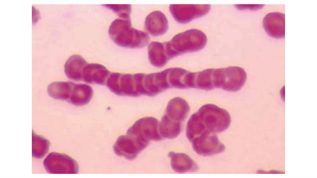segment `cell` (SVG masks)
Returning a JSON list of instances; mask_svg holds the SVG:
<instances>
[{
    "label": "cell",
    "mask_w": 317,
    "mask_h": 178,
    "mask_svg": "<svg viewBox=\"0 0 317 178\" xmlns=\"http://www.w3.org/2000/svg\"><path fill=\"white\" fill-rule=\"evenodd\" d=\"M108 33L113 41L122 47L141 48L146 45L150 40L147 33L132 27L130 19H115L111 24Z\"/></svg>",
    "instance_id": "1"
},
{
    "label": "cell",
    "mask_w": 317,
    "mask_h": 178,
    "mask_svg": "<svg viewBox=\"0 0 317 178\" xmlns=\"http://www.w3.org/2000/svg\"><path fill=\"white\" fill-rule=\"evenodd\" d=\"M207 38L202 31L191 29L180 33L164 43L168 59L184 53L198 51L206 46Z\"/></svg>",
    "instance_id": "2"
},
{
    "label": "cell",
    "mask_w": 317,
    "mask_h": 178,
    "mask_svg": "<svg viewBox=\"0 0 317 178\" xmlns=\"http://www.w3.org/2000/svg\"><path fill=\"white\" fill-rule=\"evenodd\" d=\"M195 113L205 131L211 133L216 134L224 131L231 122L228 112L213 104L204 105Z\"/></svg>",
    "instance_id": "3"
},
{
    "label": "cell",
    "mask_w": 317,
    "mask_h": 178,
    "mask_svg": "<svg viewBox=\"0 0 317 178\" xmlns=\"http://www.w3.org/2000/svg\"><path fill=\"white\" fill-rule=\"evenodd\" d=\"M43 165L47 171L51 174H77L79 171L76 161L63 153H50L44 159Z\"/></svg>",
    "instance_id": "4"
},
{
    "label": "cell",
    "mask_w": 317,
    "mask_h": 178,
    "mask_svg": "<svg viewBox=\"0 0 317 178\" xmlns=\"http://www.w3.org/2000/svg\"><path fill=\"white\" fill-rule=\"evenodd\" d=\"M106 85L112 92L117 95L138 96L135 74L112 73L108 78Z\"/></svg>",
    "instance_id": "5"
},
{
    "label": "cell",
    "mask_w": 317,
    "mask_h": 178,
    "mask_svg": "<svg viewBox=\"0 0 317 178\" xmlns=\"http://www.w3.org/2000/svg\"><path fill=\"white\" fill-rule=\"evenodd\" d=\"M158 120L152 117H145L136 121L128 128L127 134L132 136L144 141H159L162 139L158 129Z\"/></svg>",
    "instance_id": "6"
},
{
    "label": "cell",
    "mask_w": 317,
    "mask_h": 178,
    "mask_svg": "<svg viewBox=\"0 0 317 178\" xmlns=\"http://www.w3.org/2000/svg\"><path fill=\"white\" fill-rule=\"evenodd\" d=\"M149 144L137 137L127 134L118 137L113 148L117 155L132 160Z\"/></svg>",
    "instance_id": "7"
},
{
    "label": "cell",
    "mask_w": 317,
    "mask_h": 178,
    "mask_svg": "<svg viewBox=\"0 0 317 178\" xmlns=\"http://www.w3.org/2000/svg\"><path fill=\"white\" fill-rule=\"evenodd\" d=\"M191 142L194 150L198 154L204 156L220 153L225 149V146L215 134L208 131L196 137Z\"/></svg>",
    "instance_id": "8"
},
{
    "label": "cell",
    "mask_w": 317,
    "mask_h": 178,
    "mask_svg": "<svg viewBox=\"0 0 317 178\" xmlns=\"http://www.w3.org/2000/svg\"><path fill=\"white\" fill-rule=\"evenodd\" d=\"M247 74L242 68L230 66L221 69L220 87L224 90L234 92L240 90L245 84Z\"/></svg>",
    "instance_id": "9"
},
{
    "label": "cell",
    "mask_w": 317,
    "mask_h": 178,
    "mask_svg": "<svg viewBox=\"0 0 317 178\" xmlns=\"http://www.w3.org/2000/svg\"><path fill=\"white\" fill-rule=\"evenodd\" d=\"M208 4L177 5L170 6V11L176 20L181 24H186L201 17L209 11Z\"/></svg>",
    "instance_id": "10"
},
{
    "label": "cell",
    "mask_w": 317,
    "mask_h": 178,
    "mask_svg": "<svg viewBox=\"0 0 317 178\" xmlns=\"http://www.w3.org/2000/svg\"><path fill=\"white\" fill-rule=\"evenodd\" d=\"M263 28L267 34L276 38H281L285 36V15L279 12L268 13L264 17Z\"/></svg>",
    "instance_id": "11"
},
{
    "label": "cell",
    "mask_w": 317,
    "mask_h": 178,
    "mask_svg": "<svg viewBox=\"0 0 317 178\" xmlns=\"http://www.w3.org/2000/svg\"><path fill=\"white\" fill-rule=\"evenodd\" d=\"M110 74V72L103 65L90 63L87 64L83 69V79L89 83L104 85Z\"/></svg>",
    "instance_id": "12"
},
{
    "label": "cell",
    "mask_w": 317,
    "mask_h": 178,
    "mask_svg": "<svg viewBox=\"0 0 317 178\" xmlns=\"http://www.w3.org/2000/svg\"><path fill=\"white\" fill-rule=\"evenodd\" d=\"M145 26L146 30L151 35L159 36L164 34L167 31L168 22L163 13L159 11H155L146 17Z\"/></svg>",
    "instance_id": "13"
},
{
    "label": "cell",
    "mask_w": 317,
    "mask_h": 178,
    "mask_svg": "<svg viewBox=\"0 0 317 178\" xmlns=\"http://www.w3.org/2000/svg\"><path fill=\"white\" fill-rule=\"evenodd\" d=\"M171 159V165L173 170L179 173H183L198 170V166L187 154L172 151L169 153Z\"/></svg>",
    "instance_id": "14"
},
{
    "label": "cell",
    "mask_w": 317,
    "mask_h": 178,
    "mask_svg": "<svg viewBox=\"0 0 317 178\" xmlns=\"http://www.w3.org/2000/svg\"><path fill=\"white\" fill-rule=\"evenodd\" d=\"M87 64V61L81 56L73 55L68 58L65 64V74L70 79L81 80L83 79V69Z\"/></svg>",
    "instance_id": "15"
},
{
    "label": "cell",
    "mask_w": 317,
    "mask_h": 178,
    "mask_svg": "<svg viewBox=\"0 0 317 178\" xmlns=\"http://www.w3.org/2000/svg\"><path fill=\"white\" fill-rule=\"evenodd\" d=\"M75 83L70 82H55L50 83L47 92L51 97L69 102Z\"/></svg>",
    "instance_id": "16"
},
{
    "label": "cell",
    "mask_w": 317,
    "mask_h": 178,
    "mask_svg": "<svg viewBox=\"0 0 317 178\" xmlns=\"http://www.w3.org/2000/svg\"><path fill=\"white\" fill-rule=\"evenodd\" d=\"M93 93V90L90 86L75 83L69 102L76 106L86 105L90 101Z\"/></svg>",
    "instance_id": "17"
},
{
    "label": "cell",
    "mask_w": 317,
    "mask_h": 178,
    "mask_svg": "<svg viewBox=\"0 0 317 178\" xmlns=\"http://www.w3.org/2000/svg\"><path fill=\"white\" fill-rule=\"evenodd\" d=\"M189 109V106L185 100L180 98L179 101H176L174 99L168 104L166 115L171 119L180 122L185 119Z\"/></svg>",
    "instance_id": "18"
},
{
    "label": "cell",
    "mask_w": 317,
    "mask_h": 178,
    "mask_svg": "<svg viewBox=\"0 0 317 178\" xmlns=\"http://www.w3.org/2000/svg\"><path fill=\"white\" fill-rule=\"evenodd\" d=\"M148 49L149 60L155 67L163 66L169 60L165 53L164 43L152 42L149 44Z\"/></svg>",
    "instance_id": "19"
},
{
    "label": "cell",
    "mask_w": 317,
    "mask_h": 178,
    "mask_svg": "<svg viewBox=\"0 0 317 178\" xmlns=\"http://www.w3.org/2000/svg\"><path fill=\"white\" fill-rule=\"evenodd\" d=\"M159 124V131L162 137L174 138L181 132L180 122L171 119L166 115L162 117Z\"/></svg>",
    "instance_id": "20"
},
{
    "label": "cell",
    "mask_w": 317,
    "mask_h": 178,
    "mask_svg": "<svg viewBox=\"0 0 317 178\" xmlns=\"http://www.w3.org/2000/svg\"><path fill=\"white\" fill-rule=\"evenodd\" d=\"M49 141L32 132V156L37 158H43L47 153L50 145Z\"/></svg>",
    "instance_id": "21"
},
{
    "label": "cell",
    "mask_w": 317,
    "mask_h": 178,
    "mask_svg": "<svg viewBox=\"0 0 317 178\" xmlns=\"http://www.w3.org/2000/svg\"><path fill=\"white\" fill-rule=\"evenodd\" d=\"M103 6L113 11L121 18L130 19L129 15L131 10L130 5L105 4Z\"/></svg>",
    "instance_id": "22"
}]
</instances>
